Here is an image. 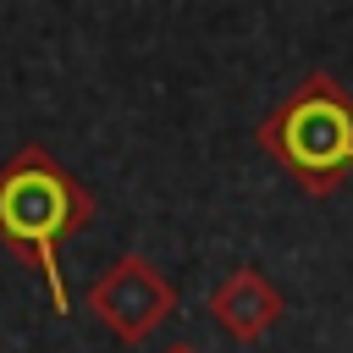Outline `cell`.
Returning a JSON list of instances; mask_svg holds the SVG:
<instances>
[{"label":"cell","instance_id":"cell-3","mask_svg":"<svg viewBox=\"0 0 353 353\" xmlns=\"http://www.w3.org/2000/svg\"><path fill=\"white\" fill-rule=\"evenodd\" d=\"M88 309L105 320V331L127 347H138L154 325L171 320L176 309V287L160 276V265L149 254H121L94 287H88Z\"/></svg>","mask_w":353,"mask_h":353},{"label":"cell","instance_id":"cell-5","mask_svg":"<svg viewBox=\"0 0 353 353\" xmlns=\"http://www.w3.org/2000/svg\"><path fill=\"white\" fill-rule=\"evenodd\" d=\"M160 353H199L193 342H171V347H160Z\"/></svg>","mask_w":353,"mask_h":353},{"label":"cell","instance_id":"cell-2","mask_svg":"<svg viewBox=\"0 0 353 353\" xmlns=\"http://www.w3.org/2000/svg\"><path fill=\"white\" fill-rule=\"evenodd\" d=\"M254 138L309 199H331L353 171V94L331 72H309Z\"/></svg>","mask_w":353,"mask_h":353},{"label":"cell","instance_id":"cell-4","mask_svg":"<svg viewBox=\"0 0 353 353\" xmlns=\"http://www.w3.org/2000/svg\"><path fill=\"white\" fill-rule=\"evenodd\" d=\"M210 314H215V325H221L226 336H237V342H259L265 331L281 325L287 298H281V287H276L265 270L237 265V270L221 276V287L210 292Z\"/></svg>","mask_w":353,"mask_h":353},{"label":"cell","instance_id":"cell-1","mask_svg":"<svg viewBox=\"0 0 353 353\" xmlns=\"http://www.w3.org/2000/svg\"><path fill=\"white\" fill-rule=\"evenodd\" d=\"M94 221V193L39 143H22L0 165V248L22 254L44 287L55 314H72V292L61 281V243Z\"/></svg>","mask_w":353,"mask_h":353}]
</instances>
